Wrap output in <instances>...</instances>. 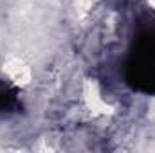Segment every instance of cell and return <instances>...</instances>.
Instances as JSON below:
<instances>
[{
  "label": "cell",
  "mask_w": 155,
  "mask_h": 153,
  "mask_svg": "<svg viewBox=\"0 0 155 153\" xmlns=\"http://www.w3.org/2000/svg\"><path fill=\"white\" fill-rule=\"evenodd\" d=\"M20 103L16 97V92L7 86V85H0V114H9L18 110Z\"/></svg>",
  "instance_id": "2"
},
{
  "label": "cell",
  "mask_w": 155,
  "mask_h": 153,
  "mask_svg": "<svg viewBox=\"0 0 155 153\" xmlns=\"http://www.w3.org/2000/svg\"><path fill=\"white\" fill-rule=\"evenodd\" d=\"M128 83L146 94H155V33L143 29L134 41V50L126 63Z\"/></svg>",
  "instance_id": "1"
}]
</instances>
